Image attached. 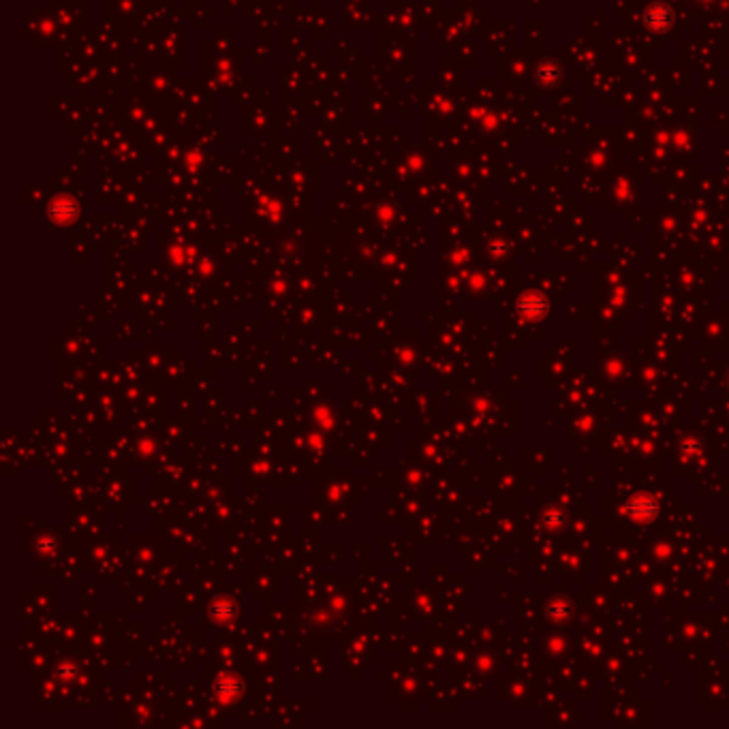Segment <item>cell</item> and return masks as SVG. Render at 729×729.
Returning a JSON list of instances; mask_svg holds the SVG:
<instances>
[{
	"mask_svg": "<svg viewBox=\"0 0 729 729\" xmlns=\"http://www.w3.org/2000/svg\"><path fill=\"white\" fill-rule=\"evenodd\" d=\"M659 512V505L650 496H635L625 505V514H629L635 520H650Z\"/></svg>",
	"mask_w": 729,
	"mask_h": 729,
	"instance_id": "1",
	"label": "cell"
}]
</instances>
